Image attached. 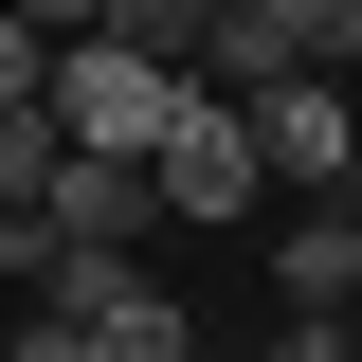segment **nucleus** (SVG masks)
<instances>
[{
  "label": "nucleus",
  "mask_w": 362,
  "mask_h": 362,
  "mask_svg": "<svg viewBox=\"0 0 362 362\" xmlns=\"http://www.w3.org/2000/svg\"><path fill=\"white\" fill-rule=\"evenodd\" d=\"M145 181H163V218H254V199H272V163H254V109L181 73V109H163V145H145Z\"/></svg>",
  "instance_id": "obj_1"
},
{
  "label": "nucleus",
  "mask_w": 362,
  "mask_h": 362,
  "mask_svg": "<svg viewBox=\"0 0 362 362\" xmlns=\"http://www.w3.org/2000/svg\"><path fill=\"white\" fill-rule=\"evenodd\" d=\"M163 109H181L163 54H127V37H73V54H54V127H73L90 163H145V145H163Z\"/></svg>",
  "instance_id": "obj_2"
},
{
  "label": "nucleus",
  "mask_w": 362,
  "mask_h": 362,
  "mask_svg": "<svg viewBox=\"0 0 362 362\" xmlns=\"http://www.w3.org/2000/svg\"><path fill=\"white\" fill-rule=\"evenodd\" d=\"M0 235H54V254H145V235H163V181L73 145V163H54V199H37V218H0Z\"/></svg>",
  "instance_id": "obj_3"
},
{
  "label": "nucleus",
  "mask_w": 362,
  "mask_h": 362,
  "mask_svg": "<svg viewBox=\"0 0 362 362\" xmlns=\"http://www.w3.org/2000/svg\"><path fill=\"white\" fill-rule=\"evenodd\" d=\"M254 163H272V181H344V163H362L344 73H272V90H254Z\"/></svg>",
  "instance_id": "obj_4"
},
{
  "label": "nucleus",
  "mask_w": 362,
  "mask_h": 362,
  "mask_svg": "<svg viewBox=\"0 0 362 362\" xmlns=\"http://www.w3.org/2000/svg\"><path fill=\"white\" fill-rule=\"evenodd\" d=\"M272 73H308V37H290V0H218V37H199V90H235V109H254Z\"/></svg>",
  "instance_id": "obj_5"
},
{
  "label": "nucleus",
  "mask_w": 362,
  "mask_h": 362,
  "mask_svg": "<svg viewBox=\"0 0 362 362\" xmlns=\"http://www.w3.org/2000/svg\"><path fill=\"white\" fill-rule=\"evenodd\" d=\"M272 272H290V308H362V218H290Z\"/></svg>",
  "instance_id": "obj_6"
},
{
  "label": "nucleus",
  "mask_w": 362,
  "mask_h": 362,
  "mask_svg": "<svg viewBox=\"0 0 362 362\" xmlns=\"http://www.w3.org/2000/svg\"><path fill=\"white\" fill-rule=\"evenodd\" d=\"M90 37H127V54H163V73H199V37H218V0H109Z\"/></svg>",
  "instance_id": "obj_7"
},
{
  "label": "nucleus",
  "mask_w": 362,
  "mask_h": 362,
  "mask_svg": "<svg viewBox=\"0 0 362 362\" xmlns=\"http://www.w3.org/2000/svg\"><path fill=\"white\" fill-rule=\"evenodd\" d=\"M54 163H73V127H54V109H0V218H37Z\"/></svg>",
  "instance_id": "obj_8"
},
{
  "label": "nucleus",
  "mask_w": 362,
  "mask_h": 362,
  "mask_svg": "<svg viewBox=\"0 0 362 362\" xmlns=\"http://www.w3.org/2000/svg\"><path fill=\"white\" fill-rule=\"evenodd\" d=\"M54 54H73V37H37V18H0V109H54Z\"/></svg>",
  "instance_id": "obj_9"
},
{
  "label": "nucleus",
  "mask_w": 362,
  "mask_h": 362,
  "mask_svg": "<svg viewBox=\"0 0 362 362\" xmlns=\"http://www.w3.org/2000/svg\"><path fill=\"white\" fill-rule=\"evenodd\" d=\"M0 18H37V37H90V18H109V0H0Z\"/></svg>",
  "instance_id": "obj_10"
},
{
  "label": "nucleus",
  "mask_w": 362,
  "mask_h": 362,
  "mask_svg": "<svg viewBox=\"0 0 362 362\" xmlns=\"http://www.w3.org/2000/svg\"><path fill=\"white\" fill-rule=\"evenodd\" d=\"M199 362H218V344H199Z\"/></svg>",
  "instance_id": "obj_11"
}]
</instances>
